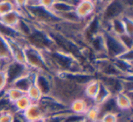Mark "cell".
<instances>
[{
	"label": "cell",
	"instance_id": "cell-7",
	"mask_svg": "<svg viewBox=\"0 0 133 122\" xmlns=\"http://www.w3.org/2000/svg\"><path fill=\"white\" fill-rule=\"evenodd\" d=\"M52 76L46 72H36L34 84L39 89L43 97L49 96L52 89Z\"/></svg>",
	"mask_w": 133,
	"mask_h": 122
},
{
	"label": "cell",
	"instance_id": "cell-19",
	"mask_svg": "<svg viewBox=\"0 0 133 122\" xmlns=\"http://www.w3.org/2000/svg\"><path fill=\"white\" fill-rule=\"evenodd\" d=\"M57 17L60 19V21H63V22L72 23V24L82 22V20L78 17V16L77 15L75 9L70 10V11H68V12H65V13H62V14H59V15H57Z\"/></svg>",
	"mask_w": 133,
	"mask_h": 122
},
{
	"label": "cell",
	"instance_id": "cell-33",
	"mask_svg": "<svg viewBox=\"0 0 133 122\" xmlns=\"http://www.w3.org/2000/svg\"><path fill=\"white\" fill-rule=\"evenodd\" d=\"M33 122H45V119L44 118H40V119L36 120V121H33Z\"/></svg>",
	"mask_w": 133,
	"mask_h": 122
},
{
	"label": "cell",
	"instance_id": "cell-9",
	"mask_svg": "<svg viewBox=\"0 0 133 122\" xmlns=\"http://www.w3.org/2000/svg\"><path fill=\"white\" fill-rule=\"evenodd\" d=\"M89 101H92V100L88 99L84 96L76 98L69 106V111L71 113H74V114L77 115H84L86 113V111L89 109V107L93 106L92 104H89Z\"/></svg>",
	"mask_w": 133,
	"mask_h": 122
},
{
	"label": "cell",
	"instance_id": "cell-30",
	"mask_svg": "<svg viewBox=\"0 0 133 122\" xmlns=\"http://www.w3.org/2000/svg\"><path fill=\"white\" fill-rule=\"evenodd\" d=\"M28 1V0H13V3L16 6V9L22 11V10L26 9Z\"/></svg>",
	"mask_w": 133,
	"mask_h": 122
},
{
	"label": "cell",
	"instance_id": "cell-1",
	"mask_svg": "<svg viewBox=\"0 0 133 122\" xmlns=\"http://www.w3.org/2000/svg\"><path fill=\"white\" fill-rule=\"evenodd\" d=\"M49 96L69 107L73 100L83 97V87L60 75H53L52 89Z\"/></svg>",
	"mask_w": 133,
	"mask_h": 122
},
{
	"label": "cell",
	"instance_id": "cell-18",
	"mask_svg": "<svg viewBox=\"0 0 133 122\" xmlns=\"http://www.w3.org/2000/svg\"><path fill=\"white\" fill-rule=\"evenodd\" d=\"M111 96H112V95H111L110 92L108 90L107 87L100 82L99 89H98L97 96L95 97V98L93 99V103H94V105H97V106L101 105V104L104 103L106 100L109 99Z\"/></svg>",
	"mask_w": 133,
	"mask_h": 122
},
{
	"label": "cell",
	"instance_id": "cell-27",
	"mask_svg": "<svg viewBox=\"0 0 133 122\" xmlns=\"http://www.w3.org/2000/svg\"><path fill=\"white\" fill-rule=\"evenodd\" d=\"M15 112L10 110H4L0 112V122H13Z\"/></svg>",
	"mask_w": 133,
	"mask_h": 122
},
{
	"label": "cell",
	"instance_id": "cell-14",
	"mask_svg": "<svg viewBox=\"0 0 133 122\" xmlns=\"http://www.w3.org/2000/svg\"><path fill=\"white\" fill-rule=\"evenodd\" d=\"M100 87V81L98 78H94L83 87V96L89 100H92L98 94V91Z\"/></svg>",
	"mask_w": 133,
	"mask_h": 122
},
{
	"label": "cell",
	"instance_id": "cell-11",
	"mask_svg": "<svg viewBox=\"0 0 133 122\" xmlns=\"http://www.w3.org/2000/svg\"><path fill=\"white\" fill-rule=\"evenodd\" d=\"M23 17H23L22 13L19 10L16 9L2 16V17H0V23L15 30V28L17 26L19 21Z\"/></svg>",
	"mask_w": 133,
	"mask_h": 122
},
{
	"label": "cell",
	"instance_id": "cell-17",
	"mask_svg": "<svg viewBox=\"0 0 133 122\" xmlns=\"http://www.w3.org/2000/svg\"><path fill=\"white\" fill-rule=\"evenodd\" d=\"M109 33L113 34L117 37L125 34V28H124V24L121 17H118V18L112 19L111 21H109Z\"/></svg>",
	"mask_w": 133,
	"mask_h": 122
},
{
	"label": "cell",
	"instance_id": "cell-23",
	"mask_svg": "<svg viewBox=\"0 0 133 122\" xmlns=\"http://www.w3.org/2000/svg\"><path fill=\"white\" fill-rule=\"evenodd\" d=\"M16 10V6L12 1L8 0H0V17Z\"/></svg>",
	"mask_w": 133,
	"mask_h": 122
},
{
	"label": "cell",
	"instance_id": "cell-2",
	"mask_svg": "<svg viewBox=\"0 0 133 122\" xmlns=\"http://www.w3.org/2000/svg\"><path fill=\"white\" fill-rule=\"evenodd\" d=\"M24 50L26 65L30 70L34 72H46L51 74L46 66L42 52L28 46H25Z\"/></svg>",
	"mask_w": 133,
	"mask_h": 122
},
{
	"label": "cell",
	"instance_id": "cell-24",
	"mask_svg": "<svg viewBox=\"0 0 133 122\" xmlns=\"http://www.w3.org/2000/svg\"><path fill=\"white\" fill-rule=\"evenodd\" d=\"M121 19L123 21L124 28H125V34L132 37L133 35V21L132 17H129V16L123 15L121 17Z\"/></svg>",
	"mask_w": 133,
	"mask_h": 122
},
{
	"label": "cell",
	"instance_id": "cell-34",
	"mask_svg": "<svg viewBox=\"0 0 133 122\" xmlns=\"http://www.w3.org/2000/svg\"><path fill=\"white\" fill-rule=\"evenodd\" d=\"M8 1H12V2H13V0H8Z\"/></svg>",
	"mask_w": 133,
	"mask_h": 122
},
{
	"label": "cell",
	"instance_id": "cell-32",
	"mask_svg": "<svg viewBox=\"0 0 133 122\" xmlns=\"http://www.w3.org/2000/svg\"><path fill=\"white\" fill-rule=\"evenodd\" d=\"M55 1L56 2H66V3H69V4L71 5V3H70L71 0H55Z\"/></svg>",
	"mask_w": 133,
	"mask_h": 122
},
{
	"label": "cell",
	"instance_id": "cell-8",
	"mask_svg": "<svg viewBox=\"0 0 133 122\" xmlns=\"http://www.w3.org/2000/svg\"><path fill=\"white\" fill-rule=\"evenodd\" d=\"M98 79L107 87L108 90L110 92L112 96H116V95L123 92V80L121 78L101 76Z\"/></svg>",
	"mask_w": 133,
	"mask_h": 122
},
{
	"label": "cell",
	"instance_id": "cell-6",
	"mask_svg": "<svg viewBox=\"0 0 133 122\" xmlns=\"http://www.w3.org/2000/svg\"><path fill=\"white\" fill-rule=\"evenodd\" d=\"M75 11L82 21H89L96 15V6L94 0L80 1L75 8Z\"/></svg>",
	"mask_w": 133,
	"mask_h": 122
},
{
	"label": "cell",
	"instance_id": "cell-3",
	"mask_svg": "<svg viewBox=\"0 0 133 122\" xmlns=\"http://www.w3.org/2000/svg\"><path fill=\"white\" fill-rule=\"evenodd\" d=\"M131 8L126 5L124 0H113L112 2L108 4L101 13L99 14V17L101 20L111 21L112 19L121 17L125 14L126 10Z\"/></svg>",
	"mask_w": 133,
	"mask_h": 122
},
{
	"label": "cell",
	"instance_id": "cell-25",
	"mask_svg": "<svg viewBox=\"0 0 133 122\" xmlns=\"http://www.w3.org/2000/svg\"><path fill=\"white\" fill-rule=\"evenodd\" d=\"M98 122H118V114L114 112H107L100 116Z\"/></svg>",
	"mask_w": 133,
	"mask_h": 122
},
{
	"label": "cell",
	"instance_id": "cell-16",
	"mask_svg": "<svg viewBox=\"0 0 133 122\" xmlns=\"http://www.w3.org/2000/svg\"><path fill=\"white\" fill-rule=\"evenodd\" d=\"M12 60L11 52L6 37L0 35V61L9 62Z\"/></svg>",
	"mask_w": 133,
	"mask_h": 122
},
{
	"label": "cell",
	"instance_id": "cell-35",
	"mask_svg": "<svg viewBox=\"0 0 133 122\" xmlns=\"http://www.w3.org/2000/svg\"><path fill=\"white\" fill-rule=\"evenodd\" d=\"M80 1H83V0H80Z\"/></svg>",
	"mask_w": 133,
	"mask_h": 122
},
{
	"label": "cell",
	"instance_id": "cell-13",
	"mask_svg": "<svg viewBox=\"0 0 133 122\" xmlns=\"http://www.w3.org/2000/svg\"><path fill=\"white\" fill-rule=\"evenodd\" d=\"M114 98L118 110L129 111L131 109V107H132V99H131L130 94L121 92L119 94L114 96Z\"/></svg>",
	"mask_w": 133,
	"mask_h": 122
},
{
	"label": "cell",
	"instance_id": "cell-15",
	"mask_svg": "<svg viewBox=\"0 0 133 122\" xmlns=\"http://www.w3.org/2000/svg\"><path fill=\"white\" fill-rule=\"evenodd\" d=\"M3 92H4V95L6 98V99H8L12 105H13L16 101H17L19 98H21L22 97H24L25 95H26V93L19 90L17 87H12V86H8Z\"/></svg>",
	"mask_w": 133,
	"mask_h": 122
},
{
	"label": "cell",
	"instance_id": "cell-4",
	"mask_svg": "<svg viewBox=\"0 0 133 122\" xmlns=\"http://www.w3.org/2000/svg\"><path fill=\"white\" fill-rule=\"evenodd\" d=\"M104 41H105V51L106 55L109 59L118 57L122 53L126 51V48L120 43L119 39L117 36L111 33L105 32L103 33Z\"/></svg>",
	"mask_w": 133,
	"mask_h": 122
},
{
	"label": "cell",
	"instance_id": "cell-12",
	"mask_svg": "<svg viewBox=\"0 0 133 122\" xmlns=\"http://www.w3.org/2000/svg\"><path fill=\"white\" fill-rule=\"evenodd\" d=\"M35 73L34 71H30L29 73L24 75V76L20 77L19 78H17L16 81H14L11 85L12 87H15L17 89H18L19 90L23 91L24 93H26L32 84H34V78H35Z\"/></svg>",
	"mask_w": 133,
	"mask_h": 122
},
{
	"label": "cell",
	"instance_id": "cell-26",
	"mask_svg": "<svg viewBox=\"0 0 133 122\" xmlns=\"http://www.w3.org/2000/svg\"><path fill=\"white\" fill-rule=\"evenodd\" d=\"M118 39H119L120 43L124 46V48L126 49H132V45H133V40L132 37L129 36L127 34H123L121 36H118Z\"/></svg>",
	"mask_w": 133,
	"mask_h": 122
},
{
	"label": "cell",
	"instance_id": "cell-31",
	"mask_svg": "<svg viewBox=\"0 0 133 122\" xmlns=\"http://www.w3.org/2000/svg\"><path fill=\"white\" fill-rule=\"evenodd\" d=\"M38 1H39V6L48 10H51L52 6L55 3V0H38Z\"/></svg>",
	"mask_w": 133,
	"mask_h": 122
},
{
	"label": "cell",
	"instance_id": "cell-10",
	"mask_svg": "<svg viewBox=\"0 0 133 122\" xmlns=\"http://www.w3.org/2000/svg\"><path fill=\"white\" fill-rule=\"evenodd\" d=\"M22 115L26 122H33L45 118L44 112H43L41 107L38 105V103H32L22 113Z\"/></svg>",
	"mask_w": 133,
	"mask_h": 122
},
{
	"label": "cell",
	"instance_id": "cell-21",
	"mask_svg": "<svg viewBox=\"0 0 133 122\" xmlns=\"http://www.w3.org/2000/svg\"><path fill=\"white\" fill-rule=\"evenodd\" d=\"M33 102L26 97V95H25L24 97H22L21 98H19L17 101H16L13 104L14 109L15 112L17 113H23L28 107H29Z\"/></svg>",
	"mask_w": 133,
	"mask_h": 122
},
{
	"label": "cell",
	"instance_id": "cell-29",
	"mask_svg": "<svg viewBox=\"0 0 133 122\" xmlns=\"http://www.w3.org/2000/svg\"><path fill=\"white\" fill-rule=\"evenodd\" d=\"M118 58L122 59V60L126 61V62H129V63H132V49H127L124 53H122L121 55L118 57Z\"/></svg>",
	"mask_w": 133,
	"mask_h": 122
},
{
	"label": "cell",
	"instance_id": "cell-20",
	"mask_svg": "<svg viewBox=\"0 0 133 122\" xmlns=\"http://www.w3.org/2000/svg\"><path fill=\"white\" fill-rule=\"evenodd\" d=\"M75 9V8L72 5L69 4L66 2H56L54 3V5L51 8V12L53 14H55L56 16L59 15V14L65 13V12L70 11V10Z\"/></svg>",
	"mask_w": 133,
	"mask_h": 122
},
{
	"label": "cell",
	"instance_id": "cell-22",
	"mask_svg": "<svg viewBox=\"0 0 133 122\" xmlns=\"http://www.w3.org/2000/svg\"><path fill=\"white\" fill-rule=\"evenodd\" d=\"M26 95L33 103H37L43 97L42 93L40 92L39 89L35 84H32L31 87H30L29 89H28V90L26 92Z\"/></svg>",
	"mask_w": 133,
	"mask_h": 122
},
{
	"label": "cell",
	"instance_id": "cell-5",
	"mask_svg": "<svg viewBox=\"0 0 133 122\" xmlns=\"http://www.w3.org/2000/svg\"><path fill=\"white\" fill-rule=\"evenodd\" d=\"M4 70L6 75V79H8V86L11 85L14 81L19 78L20 77L29 73L30 69L26 67V64L18 63L17 61L11 60L6 63L5 66Z\"/></svg>",
	"mask_w": 133,
	"mask_h": 122
},
{
	"label": "cell",
	"instance_id": "cell-28",
	"mask_svg": "<svg viewBox=\"0 0 133 122\" xmlns=\"http://www.w3.org/2000/svg\"><path fill=\"white\" fill-rule=\"evenodd\" d=\"M8 87V79H6V75L4 69H0V93L6 89Z\"/></svg>",
	"mask_w": 133,
	"mask_h": 122
}]
</instances>
